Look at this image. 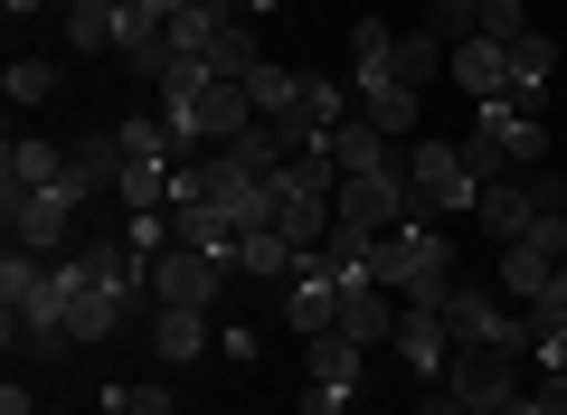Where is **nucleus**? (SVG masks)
I'll return each instance as SVG.
<instances>
[{
  "label": "nucleus",
  "instance_id": "a211bd4d",
  "mask_svg": "<svg viewBox=\"0 0 567 415\" xmlns=\"http://www.w3.org/2000/svg\"><path fill=\"white\" fill-rule=\"evenodd\" d=\"M548 274H558V256H548L539 237L502 246V302H539V293H548Z\"/></svg>",
  "mask_w": 567,
  "mask_h": 415
},
{
  "label": "nucleus",
  "instance_id": "c756f323",
  "mask_svg": "<svg viewBox=\"0 0 567 415\" xmlns=\"http://www.w3.org/2000/svg\"><path fill=\"white\" fill-rule=\"evenodd\" d=\"M388 48H398V39H388V20H350V66L388 58Z\"/></svg>",
  "mask_w": 567,
  "mask_h": 415
},
{
  "label": "nucleus",
  "instance_id": "473e14b6",
  "mask_svg": "<svg viewBox=\"0 0 567 415\" xmlns=\"http://www.w3.org/2000/svg\"><path fill=\"white\" fill-rule=\"evenodd\" d=\"M529 312H567V264H558V274H548V293L529 302Z\"/></svg>",
  "mask_w": 567,
  "mask_h": 415
},
{
  "label": "nucleus",
  "instance_id": "39448f33",
  "mask_svg": "<svg viewBox=\"0 0 567 415\" xmlns=\"http://www.w3.org/2000/svg\"><path fill=\"white\" fill-rule=\"evenodd\" d=\"M567 198V179H539V170H511V179H483V198H473V227L483 237H502V246H520L529 227L548 218Z\"/></svg>",
  "mask_w": 567,
  "mask_h": 415
},
{
  "label": "nucleus",
  "instance_id": "1a4fd4ad",
  "mask_svg": "<svg viewBox=\"0 0 567 415\" xmlns=\"http://www.w3.org/2000/svg\"><path fill=\"white\" fill-rule=\"evenodd\" d=\"M520 369H529V350H454L445 387L464 396L473 415H483V406H502V396H529V387H520Z\"/></svg>",
  "mask_w": 567,
  "mask_h": 415
},
{
  "label": "nucleus",
  "instance_id": "6ab92c4d",
  "mask_svg": "<svg viewBox=\"0 0 567 415\" xmlns=\"http://www.w3.org/2000/svg\"><path fill=\"white\" fill-rule=\"evenodd\" d=\"M360 369H369V350H360L350 331H322V340H312V387H350V396H360Z\"/></svg>",
  "mask_w": 567,
  "mask_h": 415
},
{
  "label": "nucleus",
  "instance_id": "aec40b11",
  "mask_svg": "<svg viewBox=\"0 0 567 415\" xmlns=\"http://www.w3.org/2000/svg\"><path fill=\"white\" fill-rule=\"evenodd\" d=\"M114 39H123L114 0H66V48H76V58H104Z\"/></svg>",
  "mask_w": 567,
  "mask_h": 415
},
{
  "label": "nucleus",
  "instance_id": "c9c22d12",
  "mask_svg": "<svg viewBox=\"0 0 567 415\" xmlns=\"http://www.w3.org/2000/svg\"><path fill=\"white\" fill-rule=\"evenodd\" d=\"M0 10H10V20H29V10H39V0H0Z\"/></svg>",
  "mask_w": 567,
  "mask_h": 415
},
{
  "label": "nucleus",
  "instance_id": "412c9836",
  "mask_svg": "<svg viewBox=\"0 0 567 415\" xmlns=\"http://www.w3.org/2000/svg\"><path fill=\"white\" fill-rule=\"evenodd\" d=\"M445 48L454 39H435V29H406V39H398V85H435V76H445Z\"/></svg>",
  "mask_w": 567,
  "mask_h": 415
},
{
  "label": "nucleus",
  "instance_id": "2eb2a0df",
  "mask_svg": "<svg viewBox=\"0 0 567 415\" xmlns=\"http://www.w3.org/2000/svg\"><path fill=\"white\" fill-rule=\"evenodd\" d=\"M331 160H341V170H406V152H398L369 114H350L341 133H331Z\"/></svg>",
  "mask_w": 567,
  "mask_h": 415
},
{
  "label": "nucleus",
  "instance_id": "72a5a7b5",
  "mask_svg": "<svg viewBox=\"0 0 567 415\" xmlns=\"http://www.w3.org/2000/svg\"><path fill=\"white\" fill-rule=\"evenodd\" d=\"M208 10H218V20H246V10H275V0H208Z\"/></svg>",
  "mask_w": 567,
  "mask_h": 415
},
{
  "label": "nucleus",
  "instance_id": "b1692460",
  "mask_svg": "<svg viewBox=\"0 0 567 415\" xmlns=\"http://www.w3.org/2000/svg\"><path fill=\"white\" fill-rule=\"evenodd\" d=\"M218 10H208V0H189V10H181V20H171V58H199L208 66V48H218Z\"/></svg>",
  "mask_w": 567,
  "mask_h": 415
},
{
  "label": "nucleus",
  "instance_id": "bb28decb",
  "mask_svg": "<svg viewBox=\"0 0 567 415\" xmlns=\"http://www.w3.org/2000/svg\"><path fill=\"white\" fill-rule=\"evenodd\" d=\"M483 10H492V0H435V20H425V29H435V39H464V29H483Z\"/></svg>",
  "mask_w": 567,
  "mask_h": 415
},
{
  "label": "nucleus",
  "instance_id": "f03ea898",
  "mask_svg": "<svg viewBox=\"0 0 567 415\" xmlns=\"http://www.w3.org/2000/svg\"><path fill=\"white\" fill-rule=\"evenodd\" d=\"M539 152H548V133H539V114H529L520 95H492L483 114H473V142H464L473 179H511V170H539Z\"/></svg>",
  "mask_w": 567,
  "mask_h": 415
},
{
  "label": "nucleus",
  "instance_id": "9d476101",
  "mask_svg": "<svg viewBox=\"0 0 567 415\" xmlns=\"http://www.w3.org/2000/svg\"><path fill=\"white\" fill-rule=\"evenodd\" d=\"M445 76L464 85L473 104H492V95H511V48H502V39H483V29H464V39L445 48Z\"/></svg>",
  "mask_w": 567,
  "mask_h": 415
},
{
  "label": "nucleus",
  "instance_id": "9b49d317",
  "mask_svg": "<svg viewBox=\"0 0 567 415\" xmlns=\"http://www.w3.org/2000/svg\"><path fill=\"white\" fill-rule=\"evenodd\" d=\"M284 321H293L303 340H322L331 321H341V274H331L322 256H303V274L284 283Z\"/></svg>",
  "mask_w": 567,
  "mask_h": 415
},
{
  "label": "nucleus",
  "instance_id": "f704fd0d",
  "mask_svg": "<svg viewBox=\"0 0 567 415\" xmlns=\"http://www.w3.org/2000/svg\"><path fill=\"white\" fill-rule=\"evenodd\" d=\"M483 415H539V396H502V406H483Z\"/></svg>",
  "mask_w": 567,
  "mask_h": 415
},
{
  "label": "nucleus",
  "instance_id": "cd10ccee",
  "mask_svg": "<svg viewBox=\"0 0 567 415\" xmlns=\"http://www.w3.org/2000/svg\"><path fill=\"white\" fill-rule=\"evenodd\" d=\"M114 415H171V387H104Z\"/></svg>",
  "mask_w": 567,
  "mask_h": 415
},
{
  "label": "nucleus",
  "instance_id": "f257e3e1",
  "mask_svg": "<svg viewBox=\"0 0 567 415\" xmlns=\"http://www.w3.org/2000/svg\"><path fill=\"white\" fill-rule=\"evenodd\" d=\"M369 274H379L406 312H445V293H454V246H445V227H435V218H398V227L379 237V256H369Z\"/></svg>",
  "mask_w": 567,
  "mask_h": 415
},
{
  "label": "nucleus",
  "instance_id": "f3484780",
  "mask_svg": "<svg viewBox=\"0 0 567 415\" xmlns=\"http://www.w3.org/2000/svg\"><path fill=\"white\" fill-rule=\"evenodd\" d=\"M208 312H181V302H162V312H152V350L171 359V369H189V359H208Z\"/></svg>",
  "mask_w": 567,
  "mask_h": 415
},
{
  "label": "nucleus",
  "instance_id": "7ed1b4c3",
  "mask_svg": "<svg viewBox=\"0 0 567 415\" xmlns=\"http://www.w3.org/2000/svg\"><path fill=\"white\" fill-rule=\"evenodd\" d=\"M85 208H95V198H85L76 179H58V189L0 198V227H10V246H29V256H76V218Z\"/></svg>",
  "mask_w": 567,
  "mask_h": 415
},
{
  "label": "nucleus",
  "instance_id": "5701e85b",
  "mask_svg": "<svg viewBox=\"0 0 567 415\" xmlns=\"http://www.w3.org/2000/svg\"><path fill=\"white\" fill-rule=\"evenodd\" d=\"M256 66H265V48L246 39V20H227V29H218V48H208V76H227V85H246V76H256Z\"/></svg>",
  "mask_w": 567,
  "mask_h": 415
},
{
  "label": "nucleus",
  "instance_id": "0eeeda50",
  "mask_svg": "<svg viewBox=\"0 0 567 415\" xmlns=\"http://www.w3.org/2000/svg\"><path fill=\"white\" fill-rule=\"evenodd\" d=\"M341 227H369V237H388L398 218H416V189H406V170H341Z\"/></svg>",
  "mask_w": 567,
  "mask_h": 415
},
{
  "label": "nucleus",
  "instance_id": "f8f14e48",
  "mask_svg": "<svg viewBox=\"0 0 567 415\" xmlns=\"http://www.w3.org/2000/svg\"><path fill=\"white\" fill-rule=\"evenodd\" d=\"M66 179V152L39 133H10V152H0V198H20V189H58Z\"/></svg>",
  "mask_w": 567,
  "mask_h": 415
},
{
  "label": "nucleus",
  "instance_id": "e433bc0d",
  "mask_svg": "<svg viewBox=\"0 0 567 415\" xmlns=\"http://www.w3.org/2000/svg\"><path fill=\"white\" fill-rule=\"evenodd\" d=\"M558 218H567V198H558Z\"/></svg>",
  "mask_w": 567,
  "mask_h": 415
},
{
  "label": "nucleus",
  "instance_id": "6e6552de",
  "mask_svg": "<svg viewBox=\"0 0 567 415\" xmlns=\"http://www.w3.org/2000/svg\"><path fill=\"white\" fill-rule=\"evenodd\" d=\"M152 293L181 302V312H218L227 264H218V256H199V246H162V256H152Z\"/></svg>",
  "mask_w": 567,
  "mask_h": 415
},
{
  "label": "nucleus",
  "instance_id": "4468645a",
  "mask_svg": "<svg viewBox=\"0 0 567 415\" xmlns=\"http://www.w3.org/2000/svg\"><path fill=\"white\" fill-rule=\"evenodd\" d=\"M66 179H76L85 198H114V189H123V142H114V133L66 142Z\"/></svg>",
  "mask_w": 567,
  "mask_h": 415
},
{
  "label": "nucleus",
  "instance_id": "ddd939ff",
  "mask_svg": "<svg viewBox=\"0 0 567 415\" xmlns=\"http://www.w3.org/2000/svg\"><path fill=\"white\" fill-rule=\"evenodd\" d=\"M398 359L416 377H445L454 369V331H445V312H398Z\"/></svg>",
  "mask_w": 567,
  "mask_h": 415
},
{
  "label": "nucleus",
  "instance_id": "393cba45",
  "mask_svg": "<svg viewBox=\"0 0 567 415\" xmlns=\"http://www.w3.org/2000/svg\"><path fill=\"white\" fill-rule=\"evenodd\" d=\"M293 95H303V76H293V66H275V58L246 76V104H256L265 123H284V104H293Z\"/></svg>",
  "mask_w": 567,
  "mask_h": 415
},
{
  "label": "nucleus",
  "instance_id": "c85d7f7f",
  "mask_svg": "<svg viewBox=\"0 0 567 415\" xmlns=\"http://www.w3.org/2000/svg\"><path fill=\"white\" fill-rule=\"evenodd\" d=\"M483 39H529V10H520V0H492V10H483Z\"/></svg>",
  "mask_w": 567,
  "mask_h": 415
},
{
  "label": "nucleus",
  "instance_id": "a878e982",
  "mask_svg": "<svg viewBox=\"0 0 567 415\" xmlns=\"http://www.w3.org/2000/svg\"><path fill=\"white\" fill-rule=\"evenodd\" d=\"M0 95H10V104H48V95H58V66H48V58H10Z\"/></svg>",
  "mask_w": 567,
  "mask_h": 415
},
{
  "label": "nucleus",
  "instance_id": "dca6fc26",
  "mask_svg": "<svg viewBox=\"0 0 567 415\" xmlns=\"http://www.w3.org/2000/svg\"><path fill=\"white\" fill-rule=\"evenodd\" d=\"M237 274L246 283H293V274H303V246L275 237V227H256V237H237Z\"/></svg>",
  "mask_w": 567,
  "mask_h": 415
},
{
  "label": "nucleus",
  "instance_id": "4be33fe9",
  "mask_svg": "<svg viewBox=\"0 0 567 415\" xmlns=\"http://www.w3.org/2000/svg\"><path fill=\"white\" fill-rule=\"evenodd\" d=\"M548 66H558V48H548L539 29H529V39H511V95H520V104H539Z\"/></svg>",
  "mask_w": 567,
  "mask_h": 415
},
{
  "label": "nucleus",
  "instance_id": "20e7f679",
  "mask_svg": "<svg viewBox=\"0 0 567 415\" xmlns=\"http://www.w3.org/2000/svg\"><path fill=\"white\" fill-rule=\"evenodd\" d=\"M406 189H416V218H473V198H483V179H473L464 142H406Z\"/></svg>",
  "mask_w": 567,
  "mask_h": 415
},
{
  "label": "nucleus",
  "instance_id": "7c9ffc66",
  "mask_svg": "<svg viewBox=\"0 0 567 415\" xmlns=\"http://www.w3.org/2000/svg\"><path fill=\"white\" fill-rule=\"evenodd\" d=\"M303 415H350V387H303Z\"/></svg>",
  "mask_w": 567,
  "mask_h": 415
},
{
  "label": "nucleus",
  "instance_id": "2f4dec72",
  "mask_svg": "<svg viewBox=\"0 0 567 415\" xmlns=\"http://www.w3.org/2000/svg\"><path fill=\"white\" fill-rule=\"evenodd\" d=\"M0 415H39V396H29L20 377H10V387H0Z\"/></svg>",
  "mask_w": 567,
  "mask_h": 415
},
{
  "label": "nucleus",
  "instance_id": "423d86ee",
  "mask_svg": "<svg viewBox=\"0 0 567 415\" xmlns=\"http://www.w3.org/2000/svg\"><path fill=\"white\" fill-rule=\"evenodd\" d=\"M445 331H454V350H529V312L483 293V283H454L445 293Z\"/></svg>",
  "mask_w": 567,
  "mask_h": 415
}]
</instances>
